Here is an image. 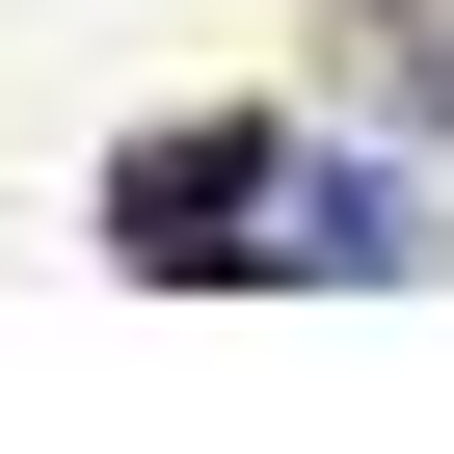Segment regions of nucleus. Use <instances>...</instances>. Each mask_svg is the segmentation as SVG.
I'll list each match as a JSON object with an SVG mask.
<instances>
[{
	"instance_id": "f257e3e1",
	"label": "nucleus",
	"mask_w": 454,
	"mask_h": 454,
	"mask_svg": "<svg viewBox=\"0 0 454 454\" xmlns=\"http://www.w3.org/2000/svg\"><path fill=\"white\" fill-rule=\"evenodd\" d=\"M268 214H294V134H241V107H187V134L107 160V241L134 268H268Z\"/></svg>"
},
{
	"instance_id": "f03ea898",
	"label": "nucleus",
	"mask_w": 454,
	"mask_h": 454,
	"mask_svg": "<svg viewBox=\"0 0 454 454\" xmlns=\"http://www.w3.org/2000/svg\"><path fill=\"white\" fill-rule=\"evenodd\" d=\"M268 268H401V187H374V160H294V214H268Z\"/></svg>"
}]
</instances>
